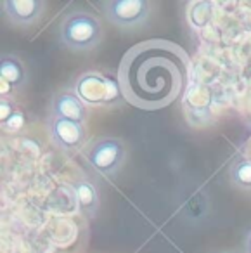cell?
<instances>
[{
    "mask_svg": "<svg viewBox=\"0 0 251 253\" xmlns=\"http://www.w3.org/2000/svg\"><path fill=\"white\" fill-rule=\"evenodd\" d=\"M215 16V4L211 0H196L187 5V23L191 28L203 30L211 23Z\"/></svg>",
    "mask_w": 251,
    "mask_h": 253,
    "instance_id": "8fae6325",
    "label": "cell"
},
{
    "mask_svg": "<svg viewBox=\"0 0 251 253\" xmlns=\"http://www.w3.org/2000/svg\"><path fill=\"white\" fill-rule=\"evenodd\" d=\"M125 155V146L116 137H101L84 149L85 162L101 175H115L122 169Z\"/></svg>",
    "mask_w": 251,
    "mask_h": 253,
    "instance_id": "277c9868",
    "label": "cell"
},
{
    "mask_svg": "<svg viewBox=\"0 0 251 253\" xmlns=\"http://www.w3.org/2000/svg\"><path fill=\"white\" fill-rule=\"evenodd\" d=\"M26 68L19 57L5 54L0 59V97H11L18 88L26 84Z\"/></svg>",
    "mask_w": 251,
    "mask_h": 253,
    "instance_id": "ba28073f",
    "label": "cell"
},
{
    "mask_svg": "<svg viewBox=\"0 0 251 253\" xmlns=\"http://www.w3.org/2000/svg\"><path fill=\"white\" fill-rule=\"evenodd\" d=\"M52 116L85 123L88 116V106L73 90H61L52 99Z\"/></svg>",
    "mask_w": 251,
    "mask_h": 253,
    "instance_id": "9c48e42d",
    "label": "cell"
},
{
    "mask_svg": "<svg viewBox=\"0 0 251 253\" xmlns=\"http://www.w3.org/2000/svg\"><path fill=\"white\" fill-rule=\"evenodd\" d=\"M18 109L19 108L12 102L11 97H0V123H2V126L16 115Z\"/></svg>",
    "mask_w": 251,
    "mask_h": 253,
    "instance_id": "4fadbf2b",
    "label": "cell"
},
{
    "mask_svg": "<svg viewBox=\"0 0 251 253\" xmlns=\"http://www.w3.org/2000/svg\"><path fill=\"white\" fill-rule=\"evenodd\" d=\"M45 5L43 0H2L5 18L21 28L37 25L45 11Z\"/></svg>",
    "mask_w": 251,
    "mask_h": 253,
    "instance_id": "52a82bcc",
    "label": "cell"
},
{
    "mask_svg": "<svg viewBox=\"0 0 251 253\" xmlns=\"http://www.w3.org/2000/svg\"><path fill=\"white\" fill-rule=\"evenodd\" d=\"M230 180L239 189L251 191V158H239L230 167Z\"/></svg>",
    "mask_w": 251,
    "mask_h": 253,
    "instance_id": "7c38bea8",
    "label": "cell"
},
{
    "mask_svg": "<svg viewBox=\"0 0 251 253\" xmlns=\"http://www.w3.org/2000/svg\"><path fill=\"white\" fill-rule=\"evenodd\" d=\"M246 253H251V232L248 234V239H246Z\"/></svg>",
    "mask_w": 251,
    "mask_h": 253,
    "instance_id": "9a60e30c",
    "label": "cell"
},
{
    "mask_svg": "<svg viewBox=\"0 0 251 253\" xmlns=\"http://www.w3.org/2000/svg\"><path fill=\"white\" fill-rule=\"evenodd\" d=\"M102 11L108 21L118 28H133L149 18L151 4L147 0H108Z\"/></svg>",
    "mask_w": 251,
    "mask_h": 253,
    "instance_id": "5b68a950",
    "label": "cell"
},
{
    "mask_svg": "<svg viewBox=\"0 0 251 253\" xmlns=\"http://www.w3.org/2000/svg\"><path fill=\"white\" fill-rule=\"evenodd\" d=\"M25 122H26L25 113H23L21 109H18V111H16V115L12 116V118L9 120V122L5 123L2 128H4V130H7V132H19L23 126H25Z\"/></svg>",
    "mask_w": 251,
    "mask_h": 253,
    "instance_id": "5bb4252c",
    "label": "cell"
},
{
    "mask_svg": "<svg viewBox=\"0 0 251 253\" xmlns=\"http://www.w3.org/2000/svg\"><path fill=\"white\" fill-rule=\"evenodd\" d=\"M73 191L80 213L87 218H94L99 210V205H101L97 187L87 179H77L73 182Z\"/></svg>",
    "mask_w": 251,
    "mask_h": 253,
    "instance_id": "30bf717a",
    "label": "cell"
},
{
    "mask_svg": "<svg viewBox=\"0 0 251 253\" xmlns=\"http://www.w3.org/2000/svg\"><path fill=\"white\" fill-rule=\"evenodd\" d=\"M73 92L87 106H115L125 101L118 75L111 71H87L80 75Z\"/></svg>",
    "mask_w": 251,
    "mask_h": 253,
    "instance_id": "7a4b0ae2",
    "label": "cell"
},
{
    "mask_svg": "<svg viewBox=\"0 0 251 253\" xmlns=\"http://www.w3.org/2000/svg\"><path fill=\"white\" fill-rule=\"evenodd\" d=\"M47 132H49L50 141L61 151L77 153L82 151L87 144V130H85L84 123L56 118L50 115L47 120Z\"/></svg>",
    "mask_w": 251,
    "mask_h": 253,
    "instance_id": "8992f818",
    "label": "cell"
},
{
    "mask_svg": "<svg viewBox=\"0 0 251 253\" xmlns=\"http://www.w3.org/2000/svg\"><path fill=\"white\" fill-rule=\"evenodd\" d=\"M118 78L125 101L153 111L182 94L189 78V61L180 47L167 40H147L125 54Z\"/></svg>",
    "mask_w": 251,
    "mask_h": 253,
    "instance_id": "6da1fadb",
    "label": "cell"
},
{
    "mask_svg": "<svg viewBox=\"0 0 251 253\" xmlns=\"http://www.w3.org/2000/svg\"><path fill=\"white\" fill-rule=\"evenodd\" d=\"M104 37L102 25L95 16L88 12L75 11L63 19L59 39L64 47L71 50H90L101 43Z\"/></svg>",
    "mask_w": 251,
    "mask_h": 253,
    "instance_id": "3957f363",
    "label": "cell"
}]
</instances>
